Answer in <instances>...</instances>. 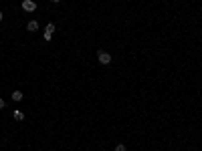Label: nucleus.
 Instances as JSON below:
<instances>
[{"mask_svg":"<svg viewBox=\"0 0 202 151\" xmlns=\"http://www.w3.org/2000/svg\"><path fill=\"white\" fill-rule=\"evenodd\" d=\"M0 109H6V103H4V99H0Z\"/></svg>","mask_w":202,"mask_h":151,"instance_id":"8","label":"nucleus"},{"mask_svg":"<svg viewBox=\"0 0 202 151\" xmlns=\"http://www.w3.org/2000/svg\"><path fill=\"white\" fill-rule=\"evenodd\" d=\"M53 32H55V24L49 22L45 26V34H42V36H45V40H51V38H53Z\"/></svg>","mask_w":202,"mask_h":151,"instance_id":"3","label":"nucleus"},{"mask_svg":"<svg viewBox=\"0 0 202 151\" xmlns=\"http://www.w3.org/2000/svg\"><path fill=\"white\" fill-rule=\"evenodd\" d=\"M22 97L24 95L20 93V91H14V93H12V101H22Z\"/></svg>","mask_w":202,"mask_h":151,"instance_id":"6","label":"nucleus"},{"mask_svg":"<svg viewBox=\"0 0 202 151\" xmlns=\"http://www.w3.org/2000/svg\"><path fill=\"white\" fill-rule=\"evenodd\" d=\"M12 117H14L16 121H24V113H22V111H18V109H16L14 113H12Z\"/></svg>","mask_w":202,"mask_h":151,"instance_id":"5","label":"nucleus"},{"mask_svg":"<svg viewBox=\"0 0 202 151\" xmlns=\"http://www.w3.org/2000/svg\"><path fill=\"white\" fill-rule=\"evenodd\" d=\"M53 2H61V0H53Z\"/></svg>","mask_w":202,"mask_h":151,"instance_id":"10","label":"nucleus"},{"mask_svg":"<svg viewBox=\"0 0 202 151\" xmlns=\"http://www.w3.org/2000/svg\"><path fill=\"white\" fill-rule=\"evenodd\" d=\"M0 22H2V12H0Z\"/></svg>","mask_w":202,"mask_h":151,"instance_id":"9","label":"nucleus"},{"mask_svg":"<svg viewBox=\"0 0 202 151\" xmlns=\"http://www.w3.org/2000/svg\"><path fill=\"white\" fill-rule=\"evenodd\" d=\"M37 28H38V22H37V20H31V22L27 24V30H31V32H34Z\"/></svg>","mask_w":202,"mask_h":151,"instance_id":"4","label":"nucleus"},{"mask_svg":"<svg viewBox=\"0 0 202 151\" xmlns=\"http://www.w3.org/2000/svg\"><path fill=\"white\" fill-rule=\"evenodd\" d=\"M115 151H127V147L123 143H117V145H115Z\"/></svg>","mask_w":202,"mask_h":151,"instance_id":"7","label":"nucleus"},{"mask_svg":"<svg viewBox=\"0 0 202 151\" xmlns=\"http://www.w3.org/2000/svg\"><path fill=\"white\" fill-rule=\"evenodd\" d=\"M22 10H27V12L37 10V2L34 0H22Z\"/></svg>","mask_w":202,"mask_h":151,"instance_id":"2","label":"nucleus"},{"mask_svg":"<svg viewBox=\"0 0 202 151\" xmlns=\"http://www.w3.org/2000/svg\"><path fill=\"white\" fill-rule=\"evenodd\" d=\"M97 59H99L101 64H109L111 63V54L105 53V50H99V53H97Z\"/></svg>","mask_w":202,"mask_h":151,"instance_id":"1","label":"nucleus"}]
</instances>
